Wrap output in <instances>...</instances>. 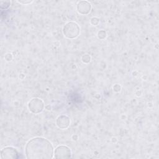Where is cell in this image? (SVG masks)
I'll use <instances>...</instances> for the list:
<instances>
[{"mask_svg": "<svg viewBox=\"0 0 159 159\" xmlns=\"http://www.w3.org/2000/svg\"><path fill=\"white\" fill-rule=\"evenodd\" d=\"M26 158L29 159H50L53 157L52 143L43 137H35L30 140L25 148Z\"/></svg>", "mask_w": 159, "mask_h": 159, "instance_id": "obj_1", "label": "cell"}, {"mask_svg": "<svg viewBox=\"0 0 159 159\" xmlns=\"http://www.w3.org/2000/svg\"><path fill=\"white\" fill-rule=\"evenodd\" d=\"M80 29L78 24L75 22H68L63 27V33L67 39H73L78 37Z\"/></svg>", "mask_w": 159, "mask_h": 159, "instance_id": "obj_2", "label": "cell"}, {"mask_svg": "<svg viewBox=\"0 0 159 159\" xmlns=\"http://www.w3.org/2000/svg\"><path fill=\"white\" fill-rule=\"evenodd\" d=\"M28 108L29 111L34 114H39L41 112L44 108V103L39 98H33L28 103Z\"/></svg>", "mask_w": 159, "mask_h": 159, "instance_id": "obj_3", "label": "cell"}, {"mask_svg": "<svg viewBox=\"0 0 159 159\" xmlns=\"http://www.w3.org/2000/svg\"><path fill=\"white\" fill-rule=\"evenodd\" d=\"M71 156V152L70 148L65 145L58 146L54 152V157L56 158H66Z\"/></svg>", "mask_w": 159, "mask_h": 159, "instance_id": "obj_4", "label": "cell"}, {"mask_svg": "<svg viewBox=\"0 0 159 159\" xmlns=\"http://www.w3.org/2000/svg\"><path fill=\"white\" fill-rule=\"evenodd\" d=\"M17 158H19V152L12 147H4L1 152V159H14Z\"/></svg>", "mask_w": 159, "mask_h": 159, "instance_id": "obj_5", "label": "cell"}, {"mask_svg": "<svg viewBox=\"0 0 159 159\" xmlns=\"http://www.w3.org/2000/svg\"><path fill=\"white\" fill-rule=\"evenodd\" d=\"M76 9L78 13L83 15H86L91 11V4L87 1H80L77 4Z\"/></svg>", "mask_w": 159, "mask_h": 159, "instance_id": "obj_6", "label": "cell"}, {"mask_svg": "<svg viewBox=\"0 0 159 159\" xmlns=\"http://www.w3.org/2000/svg\"><path fill=\"white\" fill-rule=\"evenodd\" d=\"M56 124L58 128L61 129H65L70 125V119L65 115H61L57 117Z\"/></svg>", "mask_w": 159, "mask_h": 159, "instance_id": "obj_7", "label": "cell"}, {"mask_svg": "<svg viewBox=\"0 0 159 159\" xmlns=\"http://www.w3.org/2000/svg\"><path fill=\"white\" fill-rule=\"evenodd\" d=\"M11 4V2L8 1H1V8L3 9H6L9 7Z\"/></svg>", "mask_w": 159, "mask_h": 159, "instance_id": "obj_8", "label": "cell"}, {"mask_svg": "<svg viewBox=\"0 0 159 159\" xmlns=\"http://www.w3.org/2000/svg\"><path fill=\"white\" fill-rule=\"evenodd\" d=\"M106 37V32L103 30H101L100 31L98 32V37L100 39H105Z\"/></svg>", "mask_w": 159, "mask_h": 159, "instance_id": "obj_9", "label": "cell"}, {"mask_svg": "<svg viewBox=\"0 0 159 159\" xmlns=\"http://www.w3.org/2000/svg\"><path fill=\"white\" fill-rule=\"evenodd\" d=\"M82 61L84 62V63H89L90 61H91V57L89 55H84L83 57H82Z\"/></svg>", "mask_w": 159, "mask_h": 159, "instance_id": "obj_10", "label": "cell"}, {"mask_svg": "<svg viewBox=\"0 0 159 159\" xmlns=\"http://www.w3.org/2000/svg\"><path fill=\"white\" fill-rule=\"evenodd\" d=\"M99 22V19L97 17H93L91 19V24L93 25H97Z\"/></svg>", "mask_w": 159, "mask_h": 159, "instance_id": "obj_11", "label": "cell"}, {"mask_svg": "<svg viewBox=\"0 0 159 159\" xmlns=\"http://www.w3.org/2000/svg\"><path fill=\"white\" fill-rule=\"evenodd\" d=\"M17 2L20 4H22L24 5H27V4H29L32 3L33 1H19Z\"/></svg>", "mask_w": 159, "mask_h": 159, "instance_id": "obj_12", "label": "cell"}]
</instances>
